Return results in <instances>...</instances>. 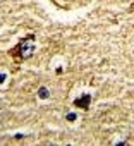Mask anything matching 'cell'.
Returning a JSON list of instances; mask_svg holds the SVG:
<instances>
[{"label": "cell", "instance_id": "4", "mask_svg": "<svg viewBox=\"0 0 134 146\" xmlns=\"http://www.w3.org/2000/svg\"><path fill=\"white\" fill-rule=\"evenodd\" d=\"M67 120L74 122V120H76V113H67Z\"/></svg>", "mask_w": 134, "mask_h": 146}, {"label": "cell", "instance_id": "2", "mask_svg": "<svg viewBox=\"0 0 134 146\" xmlns=\"http://www.w3.org/2000/svg\"><path fill=\"white\" fill-rule=\"evenodd\" d=\"M90 103H91V95H83L81 98H78V100H74V107H78V108H83V110H88L90 108Z\"/></svg>", "mask_w": 134, "mask_h": 146}, {"label": "cell", "instance_id": "3", "mask_svg": "<svg viewBox=\"0 0 134 146\" xmlns=\"http://www.w3.org/2000/svg\"><path fill=\"white\" fill-rule=\"evenodd\" d=\"M38 96H40V98H43V100H46V98H50V91H48L45 86H41V88L38 90Z\"/></svg>", "mask_w": 134, "mask_h": 146}, {"label": "cell", "instance_id": "1", "mask_svg": "<svg viewBox=\"0 0 134 146\" xmlns=\"http://www.w3.org/2000/svg\"><path fill=\"white\" fill-rule=\"evenodd\" d=\"M34 40H36L34 35H29V36H26V38H23L14 48L9 50V55H11L12 58H16L17 62H23V60L29 58V57L33 55V52H34Z\"/></svg>", "mask_w": 134, "mask_h": 146}]
</instances>
